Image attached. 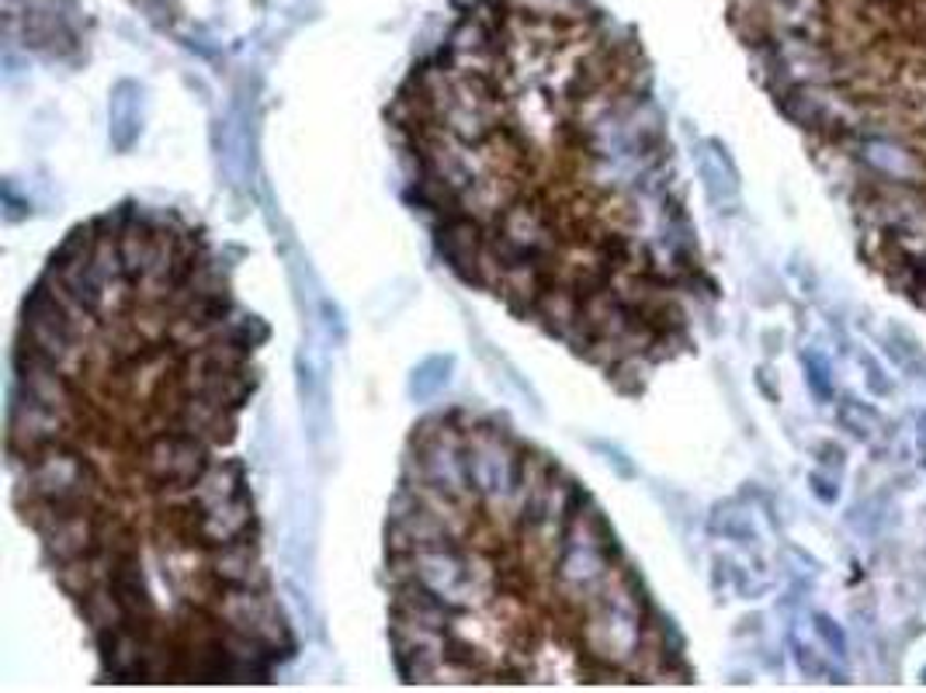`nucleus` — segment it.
<instances>
[{
  "mask_svg": "<svg viewBox=\"0 0 926 693\" xmlns=\"http://www.w3.org/2000/svg\"><path fill=\"white\" fill-rule=\"evenodd\" d=\"M528 447L531 444H525L507 423L490 413H482L466 434V475L472 496L487 506V517H496L511 503Z\"/></svg>",
  "mask_w": 926,
  "mask_h": 693,
  "instance_id": "f257e3e1",
  "label": "nucleus"
},
{
  "mask_svg": "<svg viewBox=\"0 0 926 693\" xmlns=\"http://www.w3.org/2000/svg\"><path fill=\"white\" fill-rule=\"evenodd\" d=\"M212 610L226 627L260 642L268 651H274L281 662L295 656V635L289 627L285 610L278 607V597L271 594V586H265V589H257V586L223 589V594L212 600Z\"/></svg>",
  "mask_w": 926,
  "mask_h": 693,
  "instance_id": "f03ea898",
  "label": "nucleus"
},
{
  "mask_svg": "<svg viewBox=\"0 0 926 693\" xmlns=\"http://www.w3.org/2000/svg\"><path fill=\"white\" fill-rule=\"evenodd\" d=\"M434 250L445 260V268L469 289L482 292V260H487V233L490 226L466 212L448 215L431 226Z\"/></svg>",
  "mask_w": 926,
  "mask_h": 693,
  "instance_id": "7ed1b4c3",
  "label": "nucleus"
},
{
  "mask_svg": "<svg viewBox=\"0 0 926 693\" xmlns=\"http://www.w3.org/2000/svg\"><path fill=\"white\" fill-rule=\"evenodd\" d=\"M206 568L209 576L223 586H257L265 589L271 586V573L265 565V552H260V535L257 538H244V541H233L223 548H209L206 552Z\"/></svg>",
  "mask_w": 926,
  "mask_h": 693,
  "instance_id": "20e7f679",
  "label": "nucleus"
},
{
  "mask_svg": "<svg viewBox=\"0 0 926 693\" xmlns=\"http://www.w3.org/2000/svg\"><path fill=\"white\" fill-rule=\"evenodd\" d=\"M260 535V517H257V503L254 493H239L219 506H209L206 517H201V548H223L244 538H257Z\"/></svg>",
  "mask_w": 926,
  "mask_h": 693,
  "instance_id": "39448f33",
  "label": "nucleus"
},
{
  "mask_svg": "<svg viewBox=\"0 0 926 693\" xmlns=\"http://www.w3.org/2000/svg\"><path fill=\"white\" fill-rule=\"evenodd\" d=\"M236 431H239V413L223 410V406H212L206 399H191V396H185V402H180V410L171 423V434H188L212 447H230L236 441Z\"/></svg>",
  "mask_w": 926,
  "mask_h": 693,
  "instance_id": "423d86ee",
  "label": "nucleus"
},
{
  "mask_svg": "<svg viewBox=\"0 0 926 693\" xmlns=\"http://www.w3.org/2000/svg\"><path fill=\"white\" fill-rule=\"evenodd\" d=\"M38 548H43V559L49 568L94 555L97 552V514L67 517V520L46 527V531H38Z\"/></svg>",
  "mask_w": 926,
  "mask_h": 693,
  "instance_id": "0eeeda50",
  "label": "nucleus"
},
{
  "mask_svg": "<svg viewBox=\"0 0 926 693\" xmlns=\"http://www.w3.org/2000/svg\"><path fill=\"white\" fill-rule=\"evenodd\" d=\"M247 489H250V482H247V465L244 461L239 458H215L212 468L198 479V485L191 489V493L201 506L209 509V506H219V503H226L239 493H247Z\"/></svg>",
  "mask_w": 926,
  "mask_h": 693,
  "instance_id": "6e6552de",
  "label": "nucleus"
},
{
  "mask_svg": "<svg viewBox=\"0 0 926 693\" xmlns=\"http://www.w3.org/2000/svg\"><path fill=\"white\" fill-rule=\"evenodd\" d=\"M452 357H427L424 364H420V368L413 372V378H410V392H413V399H434L441 389H445L448 385V378H452Z\"/></svg>",
  "mask_w": 926,
  "mask_h": 693,
  "instance_id": "1a4fd4ad",
  "label": "nucleus"
},
{
  "mask_svg": "<svg viewBox=\"0 0 926 693\" xmlns=\"http://www.w3.org/2000/svg\"><path fill=\"white\" fill-rule=\"evenodd\" d=\"M712 146H715V142H712ZM701 177H704V185H708V195H712L715 201L726 198V195H736V171L729 167L726 150L715 146V153H704V156H701Z\"/></svg>",
  "mask_w": 926,
  "mask_h": 693,
  "instance_id": "9d476101",
  "label": "nucleus"
},
{
  "mask_svg": "<svg viewBox=\"0 0 926 693\" xmlns=\"http://www.w3.org/2000/svg\"><path fill=\"white\" fill-rule=\"evenodd\" d=\"M129 84H118L115 87V97H112V139L115 146L122 142V129L132 132V139L139 136V97H126Z\"/></svg>",
  "mask_w": 926,
  "mask_h": 693,
  "instance_id": "9b49d317",
  "label": "nucleus"
},
{
  "mask_svg": "<svg viewBox=\"0 0 926 693\" xmlns=\"http://www.w3.org/2000/svg\"><path fill=\"white\" fill-rule=\"evenodd\" d=\"M712 527L715 531H722V535H729V538H747V535H753V524H750V514H736V509H715V520H712Z\"/></svg>",
  "mask_w": 926,
  "mask_h": 693,
  "instance_id": "f8f14e48",
  "label": "nucleus"
},
{
  "mask_svg": "<svg viewBox=\"0 0 926 693\" xmlns=\"http://www.w3.org/2000/svg\"><path fill=\"white\" fill-rule=\"evenodd\" d=\"M830 624H833V621H827V618H816V631H819V635L827 638V642H830V645H833L836 651H843V635H840L836 627H830Z\"/></svg>",
  "mask_w": 926,
  "mask_h": 693,
  "instance_id": "ddd939ff",
  "label": "nucleus"
}]
</instances>
